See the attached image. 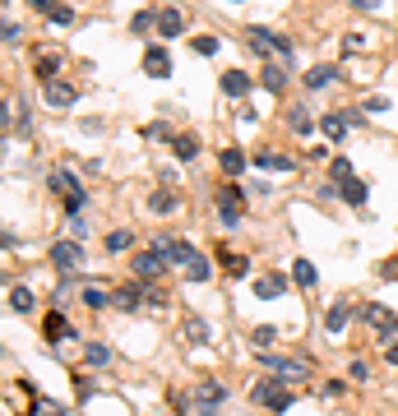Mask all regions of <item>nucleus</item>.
<instances>
[{"label":"nucleus","instance_id":"obj_1","mask_svg":"<svg viewBox=\"0 0 398 416\" xmlns=\"http://www.w3.org/2000/svg\"><path fill=\"white\" fill-rule=\"evenodd\" d=\"M158 250H162L171 264H185V277H190V282H209V273H214V264L204 259L190 241H167V236H162V241H158Z\"/></svg>","mask_w":398,"mask_h":416},{"label":"nucleus","instance_id":"obj_2","mask_svg":"<svg viewBox=\"0 0 398 416\" xmlns=\"http://www.w3.org/2000/svg\"><path fill=\"white\" fill-rule=\"evenodd\" d=\"M269 361V379H278V384H301V379H310L315 375V366H310V356H264Z\"/></svg>","mask_w":398,"mask_h":416},{"label":"nucleus","instance_id":"obj_3","mask_svg":"<svg viewBox=\"0 0 398 416\" xmlns=\"http://www.w3.org/2000/svg\"><path fill=\"white\" fill-rule=\"evenodd\" d=\"M241 213H245V190L236 181H227L218 190V217H222V227H241Z\"/></svg>","mask_w":398,"mask_h":416},{"label":"nucleus","instance_id":"obj_4","mask_svg":"<svg viewBox=\"0 0 398 416\" xmlns=\"http://www.w3.org/2000/svg\"><path fill=\"white\" fill-rule=\"evenodd\" d=\"M245 42H250V51H260V56H292V42L283 37V32H269V28H245Z\"/></svg>","mask_w":398,"mask_h":416},{"label":"nucleus","instance_id":"obj_5","mask_svg":"<svg viewBox=\"0 0 398 416\" xmlns=\"http://www.w3.org/2000/svg\"><path fill=\"white\" fill-rule=\"evenodd\" d=\"M250 398L260 402V407H269V412H287L292 407V388L278 384V379H260V384L250 388Z\"/></svg>","mask_w":398,"mask_h":416},{"label":"nucleus","instance_id":"obj_6","mask_svg":"<svg viewBox=\"0 0 398 416\" xmlns=\"http://www.w3.org/2000/svg\"><path fill=\"white\" fill-rule=\"evenodd\" d=\"M361 319L375 328V338H380L384 347H394V342H398V315H389L384 306H375V301H370V306L361 310Z\"/></svg>","mask_w":398,"mask_h":416},{"label":"nucleus","instance_id":"obj_7","mask_svg":"<svg viewBox=\"0 0 398 416\" xmlns=\"http://www.w3.org/2000/svg\"><path fill=\"white\" fill-rule=\"evenodd\" d=\"M227 402V388L218 384V379H204V384L195 388V412L199 416H218V407Z\"/></svg>","mask_w":398,"mask_h":416},{"label":"nucleus","instance_id":"obj_8","mask_svg":"<svg viewBox=\"0 0 398 416\" xmlns=\"http://www.w3.org/2000/svg\"><path fill=\"white\" fill-rule=\"evenodd\" d=\"M167 255H162V250H144V255H135V264H130V268H135V277H144V282H153V277H162L167 273Z\"/></svg>","mask_w":398,"mask_h":416},{"label":"nucleus","instance_id":"obj_9","mask_svg":"<svg viewBox=\"0 0 398 416\" xmlns=\"http://www.w3.org/2000/svg\"><path fill=\"white\" fill-rule=\"evenodd\" d=\"M51 264H56L61 273H75L79 264H84V246H79V241H56V246H51Z\"/></svg>","mask_w":398,"mask_h":416},{"label":"nucleus","instance_id":"obj_10","mask_svg":"<svg viewBox=\"0 0 398 416\" xmlns=\"http://www.w3.org/2000/svg\"><path fill=\"white\" fill-rule=\"evenodd\" d=\"M144 75H153V79H167L171 75V51L162 42H153L149 51H144Z\"/></svg>","mask_w":398,"mask_h":416},{"label":"nucleus","instance_id":"obj_11","mask_svg":"<svg viewBox=\"0 0 398 416\" xmlns=\"http://www.w3.org/2000/svg\"><path fill=\"white\" fill-rule=\"evenodd\" d=\"M352 125H361V116H348V111H329V116H320V130H324V139H343Z\"/></svg>","mask_w":398,"mask_h":416},{"label":"nucleus","instance_id":"obj_12","mask_svg":"<svg viewBox=\"0 0 398 416\" xmlns=\"http://www.w3.org/2000/svg\"><path fill=\"white\" fill-rule=\"evenodd\" d=\"M42 97H46V107H75L79 88H75V83H65V79H56V83H46V88H42Z\"/></svg>","mask_w":398,"mask_h":416},{"label":"nucleus","instance_id":"obj_13","mask_svg":"<svg viewBox=\"0 0 398 416\" xmlns=\"http://www.w3.org/2000/svg\"><path fill=\"white\" fill-rule=\"evenodd\" d=\"M46 185L56 190V195H65V199H75V195H84V185H79V176L70 167H56L51 176H46Z\"/></svg>","mask_w":398,"mask_h":416},{"label":"nucleus","instance_id":"obj_14","mask_svg":"<svg viewBox=\"0 0 398 416\" xmlns=\"http://www.w3.org/2000/svg\"><path fill=\"white\" fill-rule=\"evenodd\" d=\"M348 319H352V301H334V306L324 310V328H329V333H343Z\"/></svg>","mask_w":398,"mask_h":416},{"label":"nucleus","instance_id":"obj_15","mask_svg":"<svg viewBox=\"0 0 398 416\" xmlns=\"http://www.w3.org/2000/svg\"><path fill=\"white\" fill-rule=\"evenodd\" d=\"M283 292H287V277H283V273L255 277V296H260V301H274V296H283Z\"/></svg>","mask_w":398,"mask_h":416},{"label":"nucleus","instance_id":"obj_16","mask_svg":"<svg viewBox=\"0 0 398 416\" xmlns=\"http://www.w3.org/2000/svg\"><path fill=\"white\" fill-rule=\"evenodd\" d=\"M181 28H185V14L176 10V5H167V10H158V37H176Z\"/></svg>","mask_w":398,"mask_h":416},{"label":"nucleus","instance_id":"obj_17","mask_svg":"<svg viewBox=\"0 0 398 416\" xmlns=\"http://www.w3.org/2000/svg\"><path fill=\"white\" fill-rule=\"evenodd\" d=\"M171 153H176V162H195V157H199V139L190 135V130L171 135Z\"/></svg>","mask_w":398,"mask_h":416},{"label":"nucleus","instance_id":"obj_18","mask_svg":"<svg viewBox=\"0 0 398 416\" xmlns=\"http://www.w3.org/2000/svg\"><path fill=\"white\" fill-rule=\"evenodd\" d=\"M250 347H255V352H264V356H274V347H278V328H274V324H260V328L250 333Z\"/></svg>","mask_w":398,"mask_h":416},{"label":"nucleus","instance_id":"obj_19","mask_svg":"<svg viewBox=\"0 0 398 416\" xmlns=\"http://www.w3.org/2000/svg\"><path fill=\"white\" fill-rule=\"evenodd\" d=\"M42 333H46V338H51V342L70 338V319H65L61 310H51V315H46V319H42Z\"/></svg>","mask_w":398,"mask_h":416},{"label":"nucleus","instance_id":"obj_20","mask_svg":"<svg viewBox=\"0 0 398 416\" xmlns=\"http://www.w3.org/2000/svg\"><path fill=\"white\" fill-rule=\"evenodd\" d=\"M334 79H338L334 65H310V70H306V88H310V92H315V88H329Z\"/></svg>","mask_w":398,"mask_h":416},{"label":"nucleus","instance_id":"obj_21","mask_svg":"<svg viewBox=\"0 0 398 416\" xmlns=\"http://www.w3.org/2000/svg\"><path fill=\"white\" fill-rule=\"evenodd\" d=\"M111 301H116L121 310H135L139 301H149V296L139 292V282H125V287H116V292H111Z\"/></svg>","mask_w":398,"mask_h":416},{"label":"nucleus","instance_id":"obj_22","mask_svg":"<svg viewBox=\"0 0 398 416\" xmlns=\"http://www.w3.org/2000/svg\"><path fill=\"white\" fill-rule=\"evenodd\" d=\"M181 338L185 342H209V324L199 319V315H185L181 319Z\"/></svg>","mask_w":398,"mask_h":416},{"label":"nucleus","instance_id":"obj_23","mask_svg":"<svg viewBox=\"0 0 398 416\" xmlns=\"http://www.w3.org/2000/svg\"><path fill=\"white\" fill-rule=\"evenodd\" d=\"M222 92H227V97H245V92H250V75L227 70V75H222Z\"/></svg>","mask_w":398,"mask_h":416},{"label":"nucleus","instance_id":"obj_24","mask_svg":"<svg viewBox=\"0 0 398 416\" xmlns=\"http://www.w3.org/2000/svg\"><path fill=\"white\" fill-rule=\"evenodd\" d=\"M292 282H296V287H306V292H310V287L320 282V273H315V264H310V259H296V264H292Z\"/></svg>","mask_w":398,"mask_h":416},{"label":"nucleus","instance_id":"obj_25","mask_svg":"<svg viewBox=\"0 0 398 416\" xmlns=\"http://www.w3.org/2000/svg\"><path fill=\"white\" fill-rule=\"evenodd\" d=\"M260 83H264L269 92H283V88H287V70L269 61V65H264V75H260Z\"/></svg>","mask_w":398,"mask_h":416},{"label":"nucleus","instance_id":"obj_26","mask_svg":"<svg viewBox=\"0 0 398 416\" xmlns=\"http://www.w3.org/2000/svg\"><path fill=\"white\" fill-rule=\"evenodd\" d=\"M56 75H61V56H51V51L37 56V79H42V88L46 83H56Z\"/></svg>","mask_w":398,"mask_h":416},{"label":"nucleus","instance_id":"obj_27","mask_svg":"<svg viewBox=\"0 0 398 416\" xmlns=\"http://www.w3.org/2000/svg\"><path fill=\"white\" fill-rule=\"evenodd\" d=\"M102 246H107L111 255H121V250L135 246V231H130V227H116V231H107V241H102Z\"/></svg>","mask_w":398,"mask_h":416},{"label":"nucleus","instance_id":"obj_28","mask_svg":"<svg viewBox=\"0 0 398 416\" xmlns=\"http://www.w3.org/2000/svg\"><path fill=\"white\" fill-rule=\"evenodd\" d=\"M218 167L227 171V176H241V167H245V153H241V148H222V153H218Z\"/></svg>","mask_w":398,"mask_h":416},{"label":"nucleus","instance_id":"obj_29","mask_svg":"<svg viewBox=\"0 0 398 416\" xmlns=\"http://www.w3.org/2000/svg\"><path fill=\"white\" fill-rule=\"evenodd\" d=\"M255 167H264V171H292L296 162L283 157V153H255Z\"/></svg>","mask_w":398,"mask_h":416},{"label":"nucleus","instance_id":"obj_30","mask_svg":"<svg viewBox=\"0 0 398 416\" xmlns=\"http://www.w3.org/2000/svg\"><path fill=\"white\" fill-rule=\"evenodd\" d=\"M338 195H343V204H357V208H361V204H366V181H357V176H352Z\"/></svg>","mask_w":398,"mask_h":416},{"label":"nucleus","instance_id":"obj_31","mask_svg":"<svg viewBox=\"0 0 398 416\" xmlns=\"http://www.w3.org/2000/svg\"><path fill=\"white\" fill-rule=\"evenodd\" d=\"M218 259H222V268H227V273H236V277L250 268V259H245V255H236V250H218Z\"/></svg>","mask_w":398,"mask_h":416},{"label":"nucleus","instance_id":"obj_32","mask_svg":"<svg viewBox=\"0 0 398 416\" xmlns=\"http://www.w3.org/2000/svg\"><path fill=\"white\" fill-rule=\"evenodd\" d=\"M287 125L296 130V135H310V130H315V121H310L306 107H292V111H287Z\"/></svg>","mask_w":398,"mask_h":416},{"label":"nucleus","instance_id":"obj_33","mask_svg":"<svg viewBox=\"0 0 398 416\" xmlns=\"http://www.w3.org/2000/svg\"><path fill=\"white\" fill-rule=\"evenodd\" d=\"M329 176H334V185L343 190V185L352 181V162H348V157H334V162H329Z\"/></svg>","mask_w":398,"mask_h":416},{"label":"nucleus","instance_id":"obj_34","mask_svg":"<svg viewBox=\"0 0 398 416\" xmlns=\"http://www.w3.org/2000/svg\"><path fill=\"white\" fill-rule=\"evenodd\" d=\"M10 310H19V315H28L32 310V292L28 287H10Z\"/></svg>","mask_w":398,"mask_h":416},{"label":"nucleus","instance_id":"obj_35","mask_svg":"<svg viewBox=\"0 0 398 416\" xmlns=\"http://www.w3.org/2000/svg\"><path fill=\"white\" fill-rule=\"evenodd\" d=\"M176 204H181V199H176V195H171V190H158L153 199H149V208H153V213H171V208H176Z\"/></svg>","mask_w":398,"mask_h":416},{"label":"nucleus","instance_id":"obj_36","mask_svg":"<svg viewBox=\"0 0 398 416\" xmlns=\"http://www.w3.org/2000/svg\"><path fill=\"white\" fill-rule=\"evenodd\" d=\"M84 306H88V310H107L111 296L102 292V287H84Z\"/></svg>","mask_w":398,"mask_h":416},{"label":"nucleus","instance_id":"obj_37","mask_svg":"<svg viewBox=\"0 0 398 416\" xmlns=\"http://www.w3.org/2000/svg\"><path fill=\"white\" fill-rule=\"evenodd\" d=\"M84 361H88V366H107L111 352L102 347V342H88V347H84Z\"/></svg>","mask_w":398,"mask_h":416},{"label":"nucleus","instance_id":"obj_38","mask_svg":"<svg viewBox=\"0 0 398 416\" xmlns=\"http://www.w3.org/2000/svg\"><path fill=\"white\" fill-rule=\"evenodd\" d=\"M190 46H195V56H214V51H218V37H214V32H199Z\"/></svg>","mask_w":398,"mask_h":416},{"label":"nucleus","instance_id":"obj_39","mask_svg":"<svg viewBox=\"0 0 398 416\" xmlns=\"http://www.w3.org/2000/svg\"><path fill=\"white\" fill-rule=\"evenodd\" d=\"M167 402L176 407V416H190V393H181V388H171V393H167Z\"/></svg>","mask_w":398,"mask_h":416},{"label":"nucleus","instance_id":"obj_40","mask_svg":"<svg viewBox=\"0 0 398 416\" xmlns=\"http://www.w3.org/2000/svg\"><path fill=\"white\" fill-rule=\"evenodd\" d=\"M149 28H158V10H139L135 14V32H149Z\"/></svg>","mask_w":398,"mask_h":416},{"label":"nucleus","instance_id":"obj_41","mask_svg":"<svg viewBox=\"0 0 398 416\" xmlns=\"http://www.w3.org/2000/svg\"><path fill=\"white\" fill-rule=\"evenodd\" d=\"M348 375H352V384H366V379H370V366L361 361V356H357L352 366H348Z\"/></svg>","mask_w":398,"mask_h":416},{"label":"nucleus","instance_id":"obj_42","mask_svg":"<svg viewBox=\"0 0 398 416\" xmlns=\"http://www.w3.org/2000/svg\"><path fill=\"white\" fill-rule=\"evenodd\" d=\"M380 277H384V282H398V259H384L380 264Z\"/></svg>","mask_w":398,"mask_h":416},{"label":"nucleus","instance_id":"obj_43","mask_svg":"<svg viewBox=\"0 0 398 416\" xmlns=\"http://www.w3.org/2000/svg\"><path fill=\"white\" fill-rule=\"evenodd\" d=\"M70 236H75V241H84V236H88V227H84V217H70Z\"/></svg>","mask_w":398,"mask_h":416},{"label":"nucleus","instance_id":"obj_44","mask_svg":"<svg viewBox=\"0 0 398 416\" xmlns=\"http://www.w3.org/2000/svg\"><path fill=\"white\" fill-rule=\"evenodd\" d=\"M384 356H389V361L398 366V342H394V347H384Z\"/></svg>","mask_w":398,"mask_h":416}]
</instances>
